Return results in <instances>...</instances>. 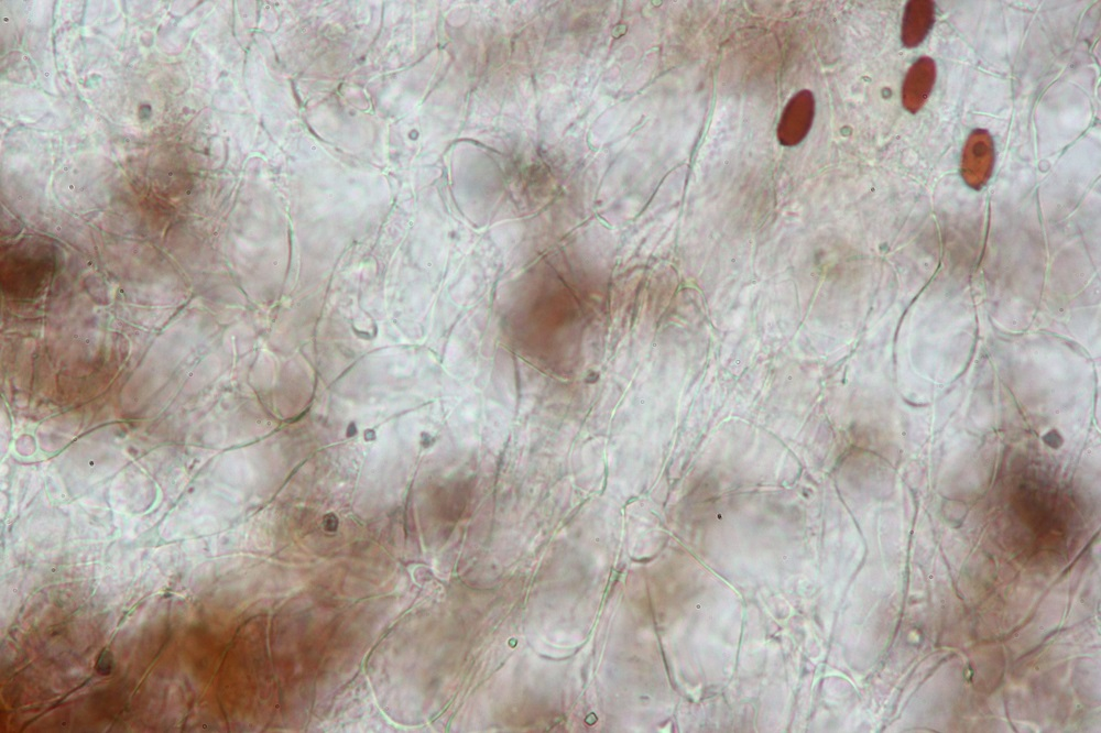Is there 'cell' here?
Listing matches in <instances>:
<instances>
[{"instance_id":"cell-1","label":"cell","mask_w":1101,"mask_h":733,"mask_svg":"<svg viewBox=\"0 0 1101 733\" xmlns=\"http://www.w3.org/2000/svg\"><path fill=\"white\" fill-rule=\"evenodd\" d=\"M995 159L993 138L988 131L978 129L969 136L964 149L963 174L974 188H979L989 178Z\"/></svg>"},{"instance_id":"cell-2","label":"cell","mask_w":1101,"mask_h":733,"mask_svg":"<svg viewBox=\"0 0 1101 733\" xmlns=\"http://www.w3.org/2000/svg\"><path fill=\"white\" fill-rule=\"evenodd\" d=\"M936 80V65L931 58H921L909 70L903 83L902 101L910 113H918L928 102Z\"/></svg>"},{"instance_id":"cell-3","label":"cell","mask_w":1101,"mask_h":733,"mask_svg":"<svg viewBox=\"0 0 1101 733\" xmlns=\"http://www.w3.org/2000/svg\"><path fill=\"white\" fill-rule=\"evenodd\" d=\"M814 104L810 93L795 97L784 113L779 127V137L786 145L797 144L808 133L812 123Z\"/></svg>"},{"instance_id":"cell-4","label":"cell","mask_w":1101,"mask_h":733,"mask_svg":"<svg viewBox=\"0 0 1101 733\" xmlns=\"http://www.w3.org/2000/svg\"><path fill=\"white\" fill-rule=\"evenodd\" d=\"M935 21V6L931 0H913L906 8L902 26V42L908 48L921 45Z\"/></svg>"},{"instance_id":"cell-5","label":"cell","mask_w":1101,"mask_h":733,"mask_svg":"<svg viewBox=\"0 0 1101 733\" xmlns=\"http://www.w3.org/2000/svg\"><path fill=\"white\" fill-rule=\"evenodd\" d=\"M114 667L113 656L111 652L105 650L96 664L97 672L102 675H109L112 673Z\"/></svg>"}]
</instances>
